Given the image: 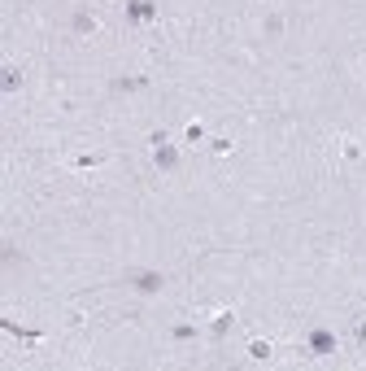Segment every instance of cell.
I'll return each mask as SVG.
<instances>
[{"mask_svg": "<svg viewBox=\"0 0 366 371\" xmlns=\"http://www.w3.org/2000/svg\"><path fill=\"white\" fill-rule=\"evenodd\" d=\"M131 284H135V293L153 297V293H161V284H166V275H161V271H131Z\"/></svg>", "mask_w": 366, "mask_h": 371, "instance_id": "cell-4", "label": "cell"}, {"mask_svg": "<svg viewBox=\"0 0 366 371\" xmlns=\"http://www.w3.org/2000/svg\"><path fill=\"white\" fill-rule=\"evenodd\" d=\"M122 18H127V27H153V22L161 18V5L157 0H127Z\"/></svg>", "mask_w": 366, "mask_h": 371, "instance_id": "cell-2", "label": "cell"}, {"mask_svg": "<svg viewBox=\"0 0 366 371\" xmlns=\"http://www.w3.org/2000/svg\"><path fill=\"white\" fill-rule=\"evenodd\" d=\"M196 332H200L196 323H174V328H170V337H174V341H196Z\"/></svg>", "mask_w": 366, "mask_h": 371, "instance_id": "cell-9", "label": "cell"}, {"mask_svg": "<svg viewBox=\"0 0 366 371\" xmlns=\"http://www.w3.org/2000/svg\"><path fill=\"white\" fill-rule=\"evenodd\" d=\"M101 162H105L101 153H83V158H75V171H96Z\"/></svg>", "mask_w": 366, "mask_h": 371, "instance_id": "cell-12", "label": "cell"}, {"mask_svg": "<svg viewBox=\"0 0 366 371\" xmlns=\"http://www.w3.org/2000/svg\"><path fill=\"white\" fill-rule=\"evenodd\" d=\"M92 27H96V18H92V14H75V31L79 35H88Z\"/></svg>", "mask_w": 366, "mask_h": 371, "instance_id": "cell-13", "label": "cell"}, {"mask_svg": "<svg viewBox=\"0 0 366 371\" xmlns=\"http://www.w3.org/2000/svg\"><path fill=\"white\" fill-rule=\"evenodd\" d=\"M345 158H349V162H358V158H362V149H358V140H345Z\"/></svg>", "mask_w": 366, "mask_h": 371, "instance_id": "cell-16", "label": "cell"}, {"mask_svg": "<svg viewBox=\"0 0 366 371\" xmlns=\"http://www.w3.org/2000/svg\"><path fill=\"white\" fill-rule=\"evenodd\" d=\"M0 323H5V332H14L22 345H35V341H40V332H35V328H18L14 319H0Z\"/></svg>", "mask_w": 366, "mask_h": 371, "instance_id": "cell-7", "label": "cell"}, {"mask_svg": "<svg viewBox=\"0 0 366 371\" xmlns=\"http://www.w3.org/2000/svg\"><path fill=\"white\" fill-rule=\"evenodd\" d=\"M183 140H187V145H205V127H200V123H187V127H183Z\"/></svg>", "mask_w": 366, "mask_h": 371, "instance_id": "cell-11", "label": "cell"}, {"mask_svg": "<svg viewBox=\"0 0 366 371\" xmlns=\"http://www.w3.org/2000/svg\"><path fill=\"white\" fill-rule=\"evenodd\" d=\"M353 337H358V350L366 354V315L358 319V328H353Z\"/></svg>", "mask_w": 366, "mask_h": 371, "instance_id": "cell-15", "label": "cell"}, {"mask_svg": "<svg viewBox=\"0 0 366 371\" xmlns=\"http://www.w3.org/2000/svg\"><path fill=\"white\" fill-rule=\"evenodd\" d=\"M209 153H231V140L227 136H214V140H209Z\"/></svg>", "mask_w": 366, "mask_h": 371, "instance_id": "cell-14", "label": "cell"}, {"mask_svg": "<svg viewBox=\"0 0 366 371\" xmlns=\"http://www.w3.org/2000/svg\"><path fill=\"white\" fill-rule=\"evenodd\" d=\"M148 88V75H127V79H114V92H144Z\"/></svg>", "mask_w": 366, "mask_h": 371, "instance_id": "cell-6", "label": "cell"}, {"mask_svg": "<svg viewBox=\"0 0 366 371\" xmlns=\"http://www.w3.org/2000/svg\"><path fill=\"white\" fill-rule=\"evenodd\" d=\"M231 323H235V315H231V310H218V315H214V323H209V337H214V341H222V337L231 332Z\"/></svg>", "mask_w": 366, "mask_h": 371, "instance_id": "cell-5", "label": "cell"}, {"mask_svg": "<svg viewBox=\"0 0 366 371\" xmlns=\"http://www.w3.org/2000/svg\"><path fill=\"white\" fill-rule=\"evenodd\" d=\"M0 75H5V79H0V88H5V92H18L22 88V70L18 66H5Z\"/></svg>", "mask_w": 366, "mask_h": 371, "instance_id": "cell-8", "label": "cell"}, {"mask_svg": "<svg viewBox=\"0 0 366 371\" xmlns=\"http://www.w3.org/2000/svg\"><path fill=\"white\" fill-rule=\"evenodd\" d=\"M340 350V337L332 328H310V337H305V354L310 358H332Z\"/></svg>", "mask_w": 366, "mask_h": 371, "instance_id": "cell-3", "label": "cell"}, {"mask_svg": "<svg viewBox=\"0 0 366 371\" xmlns=\"http://www.w3.org/2000/svg\"><path fill=\"white\" fill-rule=\"evenodd\" d=\"M153 166H157L161 175L179 171V149L170 145V136H166V131H153Z\"/></svg>", "mask_w": 366, "mask_h": 371, "instance_id": "cell-1", "label": "cell"}, {"mask_svg": "<svg viewBox=\"0 0 366 371\" xmlns=\"http://www.w3.org/2000/svg\"><path fill=\"white\" fill-rule=\"evenodd\" d=\"M249 358H253V363H266V358H270V341H249Z\"/></svg>", "mask_w": 366, "mask_h": 371, "instance_id": "cell-10", "label": "cell"}]
</instances>
